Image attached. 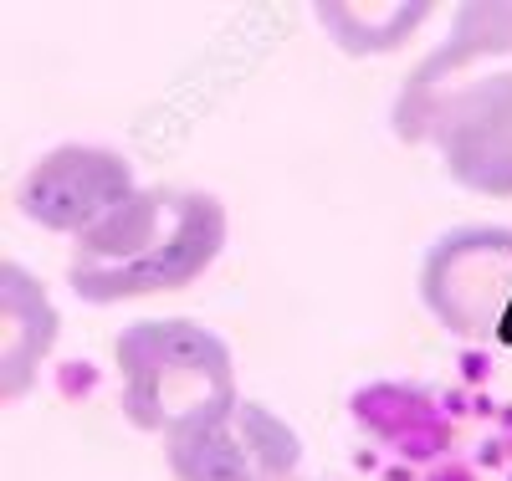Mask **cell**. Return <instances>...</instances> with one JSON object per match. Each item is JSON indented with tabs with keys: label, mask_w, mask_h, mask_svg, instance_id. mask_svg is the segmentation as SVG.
Wrapping results in <instances>:
<instances>
[{
	"label": "cell",
	"mask_w": 512,
	"mask_h": 481,
	"mask_svg": "<svg viewBox=\"0 0 512 481\" xmlns=\"http://www.w3.org/2000/svg\"><path fill=\"white\" fill-rule=\"evenodd\" d=\"M226 210L205 190H139L82 231L67 282L82 302H128L200 282L226 246Z\"/></svg>",
	"instance_id": "1"
},
{
	"label": "cell",
	"mask_w": 512,
	"mask_h": 481,
	"mask_svg": "<svg viewBox=\"0 0 512 481\" xmlns=\"http://www.w3.org/2000/svg\"><path fill=\"white\" fill-rule=\"evenodd\" d=\"M113 359L123 369V415L144 435H169L221 405H236L231 348L200 323H134L118 333Z\"/></svg>",
	"instance_id": "2"
},
{
	"label": "cell",
	"mask_w": 512,
	"mask_h": 481,
	"mask_svg": "<svg viewBox=\"0 0 512 481\" xmlns=\"http://www.w3.org/2000/svg\"><path fill=\"white\" fill-rule=\"evenodd\" d=\"M420 302L446 333L466 343L492 338L512 302V231L507 226L446 231L420 261Z\"/></svg>",
	"instance_id": "3"
},
{
	"label": "cell",
	"mask_w": 512,
	"mask_h": 481,
	"mask_svg": "<svg viewBox=\"0 0 512 481\" xmlns=\"http://www.w3.org/2000/svg\"><path fill=\"white\" fill-rule=\"evenodd\" d=\"M175 481H292L303 446L297 430L267 405H221L164 435Z\"/></svg>",
	"instance_id": "4"
},
{
	"label": "cell",
	"mask_w": 512,
	"mask_h": 481,
	"mask_svg": "<svg viewBox=\"0 0 512 481\" xmlns=\"http://www.w3.org/2000/svg\"><path fill=\"white\" fill-rule=\"evenodd\" d=\"M134 195H139L134 164L98 144H62L52 154H41L16 185L21 215L57 236L93 231L103 215H113Z\"/></svg>",
	"instance_id": "5"
},
{
	"label": "cell",
	"mask_w": 512,
	"mask_h": 481,
	"mask_svg": "<svg viewBox=\"0 0 512 481\" xmlns=\"http://www.w3.org/2000/svg\"><path fill=\"white\" fill-rule=\"evenodd\" d=\"M472 195H512V72H482L436 108L431 139Z\"/></svg>",
	"instance_id": "6"
},
{
	"label": "cell",
	"mask_w": 512,
	"mask_h": 481,
	"mask_svg": "<svg viewBox=\"0 0 512 481\" xmlns=\"http://www.w3.org/2000/svg\"><path fill=\"white\" fill-rule=\"evenodd\" d=\"M487 57H512V0H472V6H456L451 41L410 72V82L400 87V98H395L390 123H395L400 144H425L431 139L436 108L461 87V77L472 72L477 62H487Z\"/></svg>",
	"instance_id": "7"
},
{
	"label": "cell",
	"mask_w": 512,
	"mask_h": 481,
	"mask_svg": "<svg viewBox=\"0 0 512 481\" xmlns=\"http://www.w3.org/2000/svg\"><path fill=\"white\" fill-rule=\"evenodd\" d=\"M57 343V313L21 261H0V405H21Z\"/></svg>",
	"instance_id": "8"
},
{
	"label": "cell",
	"mask_w": 512,
	"mask_h": 481,
	"mask_svg": "<svg viewBox=\"0 0 512 481\" xmlns=\"http://www.w3.org/2000/svg\"><path fill=\"white\" fill-rule=\"evenodd\" d=\"M349 415L354 425L369 435V441L379 446H390L395 456L405 461H436L451 451L456 441V430L446 420V410L436 405L431 389H420V384H390V379H379V384H364L359 395L349 400Z\"/></svg>",
	"instance_id": "9"
},
{
	"label": "cell",
	"mask_w": 512,
	"mask_h": 481,
	"mask_svg": "<svg viewBox=\"0 0 512 481\" xmlns=\"http://www.w3.org/2000/svg\"><path fill=\"white\" fill-rule=\"evenodd\" d=\"M313 16L323 21V31L338 52L374 57V52L405 47L431 21V6L425 0H400V6H390V0H349V6L344 0H323V6H313Z\"/></svg>",
	"instance_id": "10"
}]
</instances>
